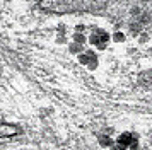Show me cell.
I'll list each match as a JSON object with an SVG mask.
<instances>
[{"mask_svg":"<svg viewBox=\"0 0 152 150\" xmlns=\"http://www.w3.org/2000/svg\"><path fill=\"white\" fill-rule=\"evenodd\" d=\"M104 41H108V34L104 33V31H96V33H92V38H91V43H92V44H96V46H99L103 50Z\"/></svg>","mask_w":152,"mask_h":150,"instance_id":"cell-1","label":"cell"},{"mask_svg":"<svg viewBox=\"0 0 152 150\" xmlns=\"http://www.w3.org/2000/svg\"><path fill=\"white\" fill-rule=\"evenodd\" d=\"M115 39H116V41H121V39H123V34H120V33L115 34Z\"/></svg>","mask_w":152,"mask_h":150,"instance_id":"cell-2","label":"cell"}]
</instances>
